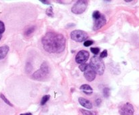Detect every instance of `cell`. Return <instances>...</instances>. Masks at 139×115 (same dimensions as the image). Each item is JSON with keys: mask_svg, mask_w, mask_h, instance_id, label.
Returning <instances> with one entry per match:
<instances>
[{"mask_svg": "<svg viewBox=\"0 0 139 115\" xmlns=\"http://www.w3.org/2000/svg\"><path fill=\"white\" fill-rule=\"evenodd\" d=\"M5 29H6V28H5L4 23L2 21L0 20V40H1V39L2 37V34L4 33Z\"/></svg>", "mask_w": 139, "mask_h": 115, "instance_id": "17", "label": "cell"}, {"mask_svg": "<svg viewBox=\"0 0 139 115\" xmlns=\"http://www.w3.org/2000/svg\"><path fill=\"white\" fill-rule=\"evenodd\" d=\"M80 89L83 91V92H92V88L90 85L87 84H83L80 87Z\"/></svg>", "mask_w": 139, "mask_h": 115, "instance_id": "12", "label": "cell"}, {"mask_svg": "<svg viewBox=\"0 0 139 115\" xmlns=\"http://www.w3.org/2000/svg\"><path fill=\"white\" fill-rule=\"evenodd\" d=\"M89 64L90 65L92 69L94 71L96 74L99 75L104 74L105 66H104V62L102 60L100 57L93 56L90 60V62Z\"/></svg>", "mask_w": 139, "mask_h": 115, "instance_id": "2", "label": "cell"}, {"mask_svg": "<svg viewBox=\"0 0 139 115\" xmlns=\"http://www.w3.org/2000/svg\"><path fill=\"white\" fill-rule=\"evenodd\" d=\"M20 115H32L31 112H27V113H23V114H20Z\"/></svg>", "mask_w": 139, "mask_h": 115, "instance_id": "27", "label": "cell"}, {"mask_svg": "<svg viewBox=\"0 0 139 115\" xmlns=\"http://www.w3.org/2000/svg\"><path fill=\"white\" fill-rule=\"evenodd\" d=\"M108 56V53H107V50H104L101 53V56H100V58H106L107 56Z\"/></svg>", "mask_w": 139, "mask_h": 115, "instance_id": "23", "label": "cell"}, {"mask_svg": "<svg viewBox=\"0 0 139 115\" xmlns=\"http://www.w3.org/2000/svg\"><path fill=\"white\" fill-rule=\"evenodd\" d=\"M49 73H50L49 66L46 62H44L41 64L40 69L37 71H35L33 74L32 78L35 80L41 81V80H43V79H44L47 77V75H49Z\"/></svg>", "mask_w": 139, "mask_h": 115, "instance_id": "3", "label": "cell"}, {"mask_svg": "<svg viewBox=\"0 0 139 115\" xmlns=\"http://www.w3.org/2000/svg\"><path fill=\"white\" fill-rule=\"evenodd\" d=\"M80 111L83 115H96V112L95 111H90L85 109H80Z\"/></svg>", "mask_w": 139, "mask_h": 115, "instance_id": "13", "label": "cell"}, {"mask_svg": "<svg viewBox=\"0 0 139 115\" xmlns=\"http://www.w3.org/2000/svg\"><path fill=\"white\" fill-rule=\"evenodd\" d=\"M0 97L1 98V100H3L4 102L6 103V104H7L8 105H9V106H11V107H13V104H12V103L9 102V100L7 99L6 97V96L3 95V94H2V93H1L0 94Z\"/></svg>", "mask_w": 139, "mask_h": 115, "instance_id": "16", "label": "cell"}, {"mask_svg": "<svg viewBox=\"0 0 139 115\" xmlns=\"http://www.w3.org/2000/svg\"><path fill=\"white\" fill-rule=\"evenodd\" d=\"M78 100H79V103L80 104V105L82 106L83 107L87 109L92 108V104L90 100L83 98V97H79Z\"/></svg>", "mask_w": 139, "mask_h": 115, "instance_id": "10", "label": "cell"}, {"mask_svg": "<svg viewBox=\"0 0 139 115\" xmlns=\"http://www.w3.org/2000/svg\"><path fill=\"white\" fill-rule=\"evenodd\" d=\"M46 14H47L48 16H50V17H53L54 16V13H53V8H52V7H50V8H48L47 9H46Z\"/></svg>", "mask_w": 139, "mask_h": 115, "instance_id": "19", "label": "cell"}, {"mask_svg": "<svg viewBox=\"0 0 139 115\" xmlns=\"http://www.w3.org/2000/svg\"><path fill=\"white\" fill-rule=\"evenodd\" d=\"M9 50V47L6 45L0 47V60H2L6 58V56H7Z\"/></svg>", "mask_w": 139, "mask_h": 115, "instance_id": "11", "label": "cell"}, {"mask_svg": "<svg viewBox=\"0 0 139 115\" xmlns=\"http://www.w3.org/2000/svg\"><path fill=\"white\" fill-rule=\"evenodd\" d=\"M84 77H85V79L88 81H93L96 78V73L95 72V71L92 69V67L90 66V65L88 64V65L87 66V68L85 69V71L84 72Z\"/></svg>", "mask_w": 139, "mask_h": 115, "instance_id": "9", "label": "cell"}, {"mask_svg": "<svg viewBox=\"0 0 139 115\" xmlns=\"http://www.w3.org/2000/svg\"><path fill=\"white\" fill-rule=\"evenodd\" d=\"M90 51H91L94 54L97 55V54L100 52V48H99V47H91V48H90Z\"/></svg>", "mask_w": 139, "mask_h": 115, "instance_id": "20", "label": "cell"}, {"mask_svg": "<svg viewBox=\"0 0 139 115\" xmlns=\"http://www.w3.org/2000/svg\"><path fill=\"white\" fill-rule=\"evenodd\" d=\"M107 22V19L105 16L103 15L102 14L97 18L94 19V25H93V30L94 31H98V29L101 28L103 26L105 25Z\"/></svg>", "mask_w": 139, "mask_h": 115, "instance_id": "8", "label": "cell"}, {"mask_svg": "<svg viewBox=\"0 0 139 115\" xmlns=\"http://www.w3.org/2000/svg\"><path fill=\"white\" fill-rule=\"evenodd\" d=\"M31 71H32V66L31 65L30 63H27V64L26 65V71L28 73H29Z\"/></svg>", "mask_w": 139, "mask_h": 115, "instance_id": "24", "label": "cell"}, {"mask_svg": "<svg viewBox=\"0 0 139 115\" xmlns=\"http://www.w3.org/2000/svg\"><path fill=\"white\" fill-rule=\"evenodd\" d=\"M88 1L85 0H79L76 1L71 8V12L75 14H81L85 11L88 7Z\"/></svg>", "mask_w": 139, "mask_h": 115, "instance_id": "4", "label": "cell"}, {"mask_svg": "<svg viewBox=\"0 0 139 115\" xmlns=\"http://www.w3.org/2000/svg\"><path fill=\"white\" fill-rule=\"evenodd\" d=\"M88 65V64H87V63H83V64H80V66H79V69H80V71L82 72H84L85 71V69L87 68V66Z\"/></svg>", "mask_w": 139, "mask_h": 115, "instance_id": "21", "label": "cell"}, {"mask_svg": "<svg viewBox=\"0 0 139 115\" xmlns=\"http://www.w3.org/2000/svg\"><path fill=\"white\" fill-rule=\"evenodd\" d=\"M119 112L120 115H133L134 113V108L132 104L127 102L120 108Z\"/></svg>", "mask_w": 139, "mask_h": 115, "instance_id": "6", "label": "cell"}, {"mask_svg": "<svg viewBox=\"0 0 139 115\" xmlns=\"http://www.w3.org/2000/svg\"><path fill=\"white\" fill-rule=\"evenodd\" d=\"M41 3H44V4H47V5H50V1H45V0H41L40 1Z\"/></svg>", "mask_w": 139, "mask_h": 115, "instance_id": "26", "label": "cell"}, {"mask_svg": "<svg viewBox=\"0 0 139 115\" xmlns=\"http://www.w3.org/2000/svg\"><path fill=\"white\" fill-rule=\"evenodd\" d=\"M41 44L44 49L48 53H61L65 49L66 39L62 34L48 32L42 38Z\"/></svg>", "mask_w": 139, "mask_h": 115, "instance_id": "1", "label": "cell"}, {"mask_svg": "<svg viewBox=\"0 0 139 115\" xmlns=\"http://www.w3.org/2000/svg\"><path fill=\"white\" fill-rule=\"evenodd\" d=\"M71 38L75 41L77 42H83L87 40L88 38V35L85 31L82 30H75L71 33Z\"/></svg>", "mask_w": 139, "mask_h": 115, "instance_id": "5", "label": "cell"}, {"mask_svg": "<svg viewBox=\"0 0 139 115\" xmlns=\"http://www.w3.org/2000/svg\"><path fill=\"white\" fill-rule=\"evenodd\" d=\"M102 93L104 97H108L110 96V89L108 87H104L102 90Z\"/></svg>", "mask_w": 139, "mask_h": 115, "instance_id": "18", "label": "cell"}, {"mask_svg": "<svg viewBox=\"0 0 139 115\" xmlns=\"http://www.w3.org/2000/svg\"><path fill=\"white\" fill-rule=\"evenodd\" d=\"M90 57V53L88 51L85 50H81L77 53L75 56V61L78 64H83L87 62Z\"/></svg>", "mask_w": 139, "mask_h": 115, "instance_id": "7", "label": "cell"}, {"mask_svg": "<svg viewBox=\"0 0 139 115\" xmlns=\"http://www.w3.org/2000/svg\"><path fill=\"white\" fill-rule=\"evenodd\" d=\"M50 95H45L44 96L42 97L41 100V106H44L45 105L46 103L47 102V101L50 100Z\"/></svg>", "mask_w": 139, "mask_h": 115, "instance_id": "15", "label": "cell"}, {"mask_svg": "<svg viewBox=\"0 0 139 115\" xmlns=\"http://www.w3.org/2000/svg\"><path fill=\"white\" fill-rule=\"evenodd\" d=\"M94 44V41L92 40H86L84 41L83 43V45L85 47H89L92 45V44Z\"/></svg>", "mask_w": 139, "mask_h": 115, "instance_id": "22", "label": "cell"}, {"mask_svg": "<svg viewBox=\"0 0 139 115\" xmlns=\"http://www.w3.org/2000/svg\"><path fill=\"white\" fill-rule=\"evenodd\" d=\"M101 103H102V100L101 98L96 99V106H101Z\"/></svg>", "mask_w": 139, "mask_h": 115, "instance_id": "25", "label": "cell"}, {"mask_svg": "<svg viewBox=\"0 0 139 115\" xmlns=\"http://www.w3.org/2000/svg\"><path fill=\"white\" fill-rule=\"evenodd\" d=\"M35 27H34V26L29 27V28H27L25 31V36H29V35H31L35 31Z\"/></svg>", "mask_w": 139, "mask_h": 115, "instance_id": "14", "label": "cell"}]
</instances>
